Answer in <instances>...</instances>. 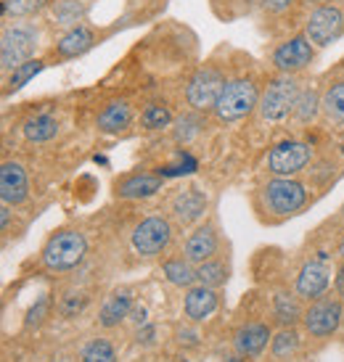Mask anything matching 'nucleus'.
I'll return each mask as SVG.
<instances>
[{
  "mask_svg": "<svg viewBox=\"0 0 344 362\" xmlns=\"http://www.w3.org/2000/svg\"><path fill=\"white\" fill-rule=\"evenodd\" d=\"M297 346H299V336H297V331H292V328H284V331L273 339V354L281 357V360L297 352Z\"/></svg>",
  "mask_w": 344,
  "mask_h": 362,
  "instance_id": "obj_34",
  "label": "nucleus"
},
{
  "mask_svg": "<svg viewBox=\"0 0 344 362\" xmlns=\"http://www.w3.org/2000/svg\"><path fill=\"white\" fill-rule=\"evenodd\" d=\"M228 281V267L220 259H207L202 264H196V283L210 286V288H220Z\"/></svg>",
  "mask_w": 344,
  "mask_h": 362,
  "instance_id": "obj_30",
  "label": "nucleus"
},
{
  "mask_svg": "<svg viewBox=\"0 0 344 362\" xmlns=\"http://www.w3.org/2000/svg\"><path fill=\"white\" fill-rule=\"evenodd\" d=\"M225 362H243V360H241V357H228Z\"/></svg>",
  "mask_w": 344,
  "mask_h": 362,
  "instance_id": "obj_43",
  "label": "nucleus"
},
{
  "mask_svg": "<svg viewBox=\"0 0 344 362\" xmlns=\"http://www.w3.org/2000/svg\"><path fill=\"white\" fill-rule=\"evenodd\" d=\"M210 206V199H207V193L199 191V188H185V191L175 193L172 196V217L180 222V225H193V222H199L204 217V211Z\"/></svg>",
  "mask_w": 344,
  "mask_h": 362,
  "instance_id": "obj_15",
  "label": "nucleus"
},
{
  "mask_svg": "<svg viewBox=\"0 0 344 362\" xmlns=\"http://www.w3.org/2000/svg\"><path fill=\"white\" fill-rule=\"evenodd\" d=\"M141 124H143V130L156 132V130H164V127L175 124V117H172V111L167 103L154 101L141 111Z\"/></svg>",
  "mask_w": 344,
  "mask_h": 362,
  "instance_id": "obj_28",
  "label": "nucleus"
},
{
  "mask_svg": "<svg viewBox=\"0 0 344 362\" xmlns=\"http://www.w3.org/2000/svg\"><path fill=\"white\" fill-rule=\"evenodd\" d=\"M273 315L284 328H292L294 322L304 315L302 304H299V296H294V293H289V291H278L273 296Z\"/></svg>",
  "mask_w": 344,
  "mask_h": 362,
  "instance_id": "obj_25",
  "label": "nucleus"
},
{
  "mask_svg": "<svg viewBox=\"0 0 344 362\" xmlns=\"http://www.w3.org/2000/svg\"><path fill=\"white\" fill-rule=\"evenodd\" d=\"M217 307H220L217 288H210V286H202V283L191 286V288L185 291V299H183L185 317L193 322H204L207 317H212Z\"/></svg>",
  "mask_w": 344,
  "mask_h": 362,
  "instance_id": "obj_14",
  "label": "nucleus"
},
{
  "mask_svg": "<svg viewBox=\"0 0 344 362\" xmlns=\"http://www.w3.org/2000/svg\"><path fill=\"white\" fill-rule=\"evenodd\" d=\"M204 130V119H202V111H188L183 114L180 119H175V127H172V135L178 143H191L196 141Z\"/></svg>",
  "mask_w": 344,
  "mask_h": 362,
  "instance_id": "obj_29",
  "label": "nucleus"
},
{
  "mask_svg": "<svg viewBox=\"0 0 344 362\" xmlns=\"http://www.w3.org/2000/svg\"><path fill=\"white\" fill-rule=\"evenodd\" d=\"M260 85L254 82V77H233V80L225 82L220 98L214 103V117L225 124L231 122H241L246 119L254 109H260Z\"/></svg>",
  "mask_w": 344,
  "mask_h": 362,
  "instance_id": "obj_1",
  "label": "nucleus"
},
{
  "mask_svg": "<svg viewBox=\"0 0 344 362\" xmlns=\"http://www.w3.org/2000/svg\"><path fill=\"white\" fill-rule=\"evenodd\" d=\"M48 312H51V299H40V302L30 310V315H27V322H24V325H27V328H32V325H40L42 317H45Z\"/></svg>",
  "mask_w": 344,
  "mask_h": 362,
  "instance_id": "obj_35",
  "label": "nucleus"
},
{
  "mask_svg": "<svg viewBox=\"0 0 344 362\" xmlns=\"http://www.w3.org/2000/svg\"><path fill=\"white\" fill-rule=\"evenodd\" d=\"M220 249V235L212 225H202L185 238V246H183V257L193 264H202L207 259H214V254Z\"/></svg>",
  "mask_w": 344,
  "mask_h": 362,
  "instance_id": "obj_16",
  "label": "nucleus"
},
{
  "mask_svg": "<svg viewBox=\"0 0 344 362\" xmlns=\"http://www.w3.org/2000/svg\"><path fill=\"white\" fill-rule=\"evenodd\" d=\"M162 275L178 288H191L196 283V264L185 257H172L162 264Z\"/></svg>",
  "mask_w": 344,
  "mask_h": 362,
  "instance_id": "obj_23",
  "label": "nucleus"
},
{
  "mask_svg": "<svg viewBox=\"0 0 344 362\" xmlns=\"http://www.w3.org/2000/svg\"><path fill=\"white\" fill-rule=\"evenodd\" d=\"M38 48H40V32L32 24L6 27L3 37H0V66H3V71H13L16 66L32 61Z\"/></svg>",
  "mask_w": 344,
  "mask_h": 362,
  "instance_id": "obj_5",
  "label": "nucleus"
},
{
  "mask_svg": "<svg viewBox=\"0 0 344 362\" xmlns=\"http://www.w3.org/2000/svg\"><path fill=\"white\" fill-rule=\"evenodd\" d=\"M96 40H98V37H96V30L88 27V24H80V27H71V30H67L61 35L53 53H56L59 59H77V56L91 51L93 45H96Z\"/></svg>",
  "mask_w": 344,
  "mask_h": 362,
  "instance_id": "obj_17",
  "label": "nucleus"
},
{
  "mask_svg": "<svg viewBox=\"0 0 344 362\" xmlns=\"http://www.w3.org/2000/svg\"><path fill=\"white\" fill-rule=\"evenodd\" d=\"M42 66H45V64H42V61H38V59H32V61H27V64H21V66H16V69L8 74V82H6L8 88H6V93L24 88V85H27V82H30L38 71H42Z\"/></svg>",
  "mask_w": 344,
  "mask_h": 362,
  "instance_id": "obj_33",
  "label": "nucleus"
},
{
  "mask_svg": "<svg viewBox=\"0 0 344 362\" xmlns=\"http://www.w3.org/2000/svg\"><path fill=\"white\" fill-rule=\"evenodd\" d=\"M130 241L132 249L141 257H159L172 241V222L167 217H159V214L146 217L143 222L135 225Z\"/></svg>",
  "mask_w": 344,
  "mask_h": 362,
  "instance_id": "obj_8",
  "label": "nucleus"
},
{
  "mask_svg": "<svg viewBox=\"0 0 344 362\" xmlns=\"http://www.w3.org/2000/svg\"><path fill=\"white\" fill-rule=\"evenodd\" d=\"M45 6H51V0H3V16L6 19H30L35 13H40Z\"/></svg>",
  "mask_w": 344,
  "mask_h": 362,
  "instance_id": "obj_31",
  "label": "nucleus"
},
{
  "mask_svg": "<svg viewBox=\"0 0 344 362\" xmlns=\"http://www.w3.org/2000/svg\"><path fill=\"white\" fill-rule=\"evenodd\" d=\"M323 119L328 124H344V80L331 82L323 90Z\"/></svg>",
  "mask_w": 344,
  "mask_h": 362,
  "instance_id": "obj_26",
  "label": "nucleus"
},
{
  "mask_svg": "<svg viewBox=\"0 0 344 362\" xmlns=\"http://www.w3.org/2000/svg\"><path fill=\"white\" fill-rule=\"evenodd\" d=\"M85 257H88V238L80 230H71V228L53 233L40 252L42 267L51 272L74 270V267H80Z\"/></svg>",
  "mask_w": 344,
  "mask_h": 362,
  "instance_id": "obj_2",
  "label": "nucleus"
},
{
  "mask_svg": "<svg viewBox=\"0 0 344 362\" xmlns=\"http://www.w3.org/2000/svg\"><path fill=\"white\" fill-rule=\"evenodd\" d=\"M315 59V45L307 40V35H294L289 40H284L281 45H275L273 56V66L278 74H299L304 71Z\"/></svg>",
  "mask_w": 344,
  "mask_h": 362,
  "instance_id": "obj_10",
  "label": "nucleus"
},
{
  "mask_svg": "<svg viewBox=\"0 0 344 362\" xmlns=\"http://www.w3.org/2000/svg\"><path fill=\"white\" fill-rule=\"evenodd\" d=\"M302 93V85L297 74H278L265 85L263 98H260V114L265 122H284L294 114L297 98Z\"/></svg>",
  "mask_w": 344,
  "mask_h": 362,
  "instance_id": "obj_4",
  "label": "nucleus"
},
{
  "mask_svg": "<svg viewBox=\"0 0 344 362\" xmlns=\"http://www.w3.org/2000/svg\"><path fill=\"white\" fill-rule=\"evenodd\" d=\"M59 135V119L53 114H35L24 122V138L30 143H48Z\"/></svg>",
  "mask_w": 344,
  "mask_h": 362,
  "instance_id": "obj_22",
  "label": "nucleus"
},
{
  "mask_svg": "<svg viewBox=\"0 0 344 362\" xmlns=\"http://www.w3.org/2000/svg\"><path fill=\"white\" fill-rule=\"evenodd\" d=\"M304 35L315 48H328L344 35V8L342 3H323L310 11L304 21Z\"/></svg>",
  "mask_w": 344,
  "mask_h": 362,
  "instance_id": "obj_6",
  "label": "nucleus"
},
{
  "mask_svg": "<svg viewBox=\"0 0 344 362\" xmlns=\"http://www.w3.org/2000/svg\"><path fill=\"white\" fill-rule=\"evenodd\" d=\"M313 161V148L310 143L302 141H284L273 146L268 153V172L275 177H294Z\"/></svg>",
  "mask_w": 344,
  "mask_h": 362,
  "instance_id": "obj_9",
  "label": "nucleus"
},
{
  "mask_svg": "<svg viewBox=\"0 0 344 362\" xmlns=\"http://www.w3.org/2000/svg\"><path fill=\"white\" fill-rule=\"evenodd\" d=\"M132 291L130 288H117L106 296V302H103L101 312H98V322H101V328H117L125 317H130L132 312Z\"/></svg>",
  "mask_w": 344,
  "mask_h": 362,
  "instance_id": "obj_19",
  "label": "nucleus"
},
{
  "mask_svg": "<svg viewBox=\"0 0 344 362\" xmlns=\"http://www.w3.org/2000/svg\"><path fill=\"white\" fill-rule=\"evenodd\" d=\"M260 202H263V209L270 217L286 220V217H292V214L304 209L307 191H304L302 182L294 180V177H273L268 185H263Z\"/></svg>",
  "mask_w": 344,
  "mask_h": 362,
  "instance_id": "obj_3",
  "label": "nucleus"
},
{
  "mask_svg": "<svg viewBox=\"0 0 344 362\" xmlns=\"http://www.w3.org/2000/svg\"><path fill=\"white\" fill-rule=\"evenodd\" d=\"M80 362H117V352H114L112 341L106 339H93L82 346Z\"/></svg>",
  "mask_w": 344,
  "mask_h": 362,
  "instance_id": "obj_32",
  "label": "nucleus"
},
{
  "mask_svg": "<svg viewBox=\"0 0 344 362\" xmlns=\"http://www.w3.org/2000/svg\"><path fill=\"white\" fill-rule=\"evenodd\" d=\"M225 74L217 66H199L185 85V103L193 111H212L225 88Z\"/></svg>",
  "mask_w": 344,
  "mask_h": 362,
  "instance_id": "obj_7",
  "label": "nucleus"
},
{
  "mask_svg": "<svg viewBox=\"0 0 344 362\" xmlns=\"http://www.w3.org/2000/svg\"><path fill=\"white\" fill-rule=\"evenodd\" d=\"M304 331L315 336V339H326L339 328L342 322V302L336 296H321L315 299L302 315Z\"/></svg>",
  "mask_w": 344,
  "mask_h": 362,
  "instance_id": "obj_11",
  "label": "nucleus"
},
{
  "mask_svg": "<svg viewBox=\"0 0 344 362\" xmlns=\"http://www.w3.org/2000/svg\"><path fill=\"white\" fill-rule=\"evenodd\" d=\"M180 362H185V360H180Z\"/></svg>",
  "mask_w": 344,
  "mask_h": 362,
  "instance_id": "obj_45",
  "label": "nucleus"
},
{
  "mask_svg": "<svg viewBox=\"0 0 344 362\" xmlns=\"http://www.w3.org/2000/svg\"><path fill=\"white\" fill-rule=\"evenodd\" d=\"M339 257H342V262H344V235H342V241H339Z\"/></svg>",
  "mask_w": 344,
  "mask_h": 362,
  "instance_id": "obj_42",
  "label": "nucleus"
},
{
  "mask_svg": "<svg viewBox=\"0 0 344 362\" xmlns=\"http://www.w3.org/2000/svg\"><path fill=\"white\" fill-rule=\"evenodd\" d=\"M178 344H183V346H196V344H199V333L188 331V328H180V331H178Z\"/></svg>",
  "mask_w": 344,
  "mask_h": 362,
  "instance_id": "obj_38",
  "label": "nucleus"
},
{
  "mask_svg": "<svg viewBox=\"0 0 344 362\" xmlns=\"http://www.w3.org/2000/svg\"><path fill=\"white\" fill-rule=\"evenodd\" d=\"M132 124V106L127 101H109L98 111L96 117V127L106 135H114V132L127 130Z\"/></svg>",
  "mask_w": 344,
  "mask_h": 362,
  "instance_id": "obj_21",
  "label": "nucleus"
},
{
  "mask_svg": "<svg viewBox=\"0 0 344 362\" xmlns=\"http://www.w3.org/2000/svg\"><path fill=\"white\" fill-rule=\"evenodd\" d=\"M268 341H273V333L265 322H246L241 325L236 336H233V346L241 357H254L268 346Z\"/></svg>",
  "mask_w": 344,
  "mask_h": 362,
  "instance_id": "obj_18",
  "label": "nucleus"
},
{
  "mask_svg": "<svg viewBox=\"0 0 344 362\" xmlns=\"http://www.w3.org/2000/svg\"><path fill=\"white\" fill-rule=\"evenodd\" d=\"M51 13H53V21H56L59 27L71 30V27H80L88 8L82 6L80 0H56L51 6Z\"/></svg>",
  "mask_w": 344,
  "mask_h": 362,
  "instance_id": "obj_27",
  "label": "nucleus"
},
{
  "mask_svg": "<svg viewBox=\"0 0 344 362\" xmlns=\"http://www.w3.org/2000/svg\"><path fill=\"white\" fill-rule=\"evenodd\" d=\"M328 283H331V272L326 267L323 262H304L299 275H297V283H294V291L299 299H321L328 288Z\"/></svg>",
  "mask_w": 344,
  "mask_h": 362,
  "instance_id": "obj_13",
  "label": "nucleus"
},
{
  "mask_svg": "<svg viewBox=\"0 0 344 362\" xmlns=\"http://www.w3.org/2000/svg\"><path fill=\"white\" fill-rule=\"evenodd\" d=\"M297 3V0H263V6L268 13H284Z\"/></svg>",
  "mask_w": 344,
  "mask_h": 362,
  "instance_id": "obj_37",
  "label": "nucleus"
},
{
  "mask_svg": "<svg viewBox=\"0 0 344 362\" xmlns=\"http://www.w3.org/2000/svg\"><path fill=\"white\" fill-rule=\"evenodd\" d=\"M334 288L339 296H344V262L339 264V270H336V275H334Z\"/></svg>",
  "mask_w": 344,
  "mask_h": 362,
  "instance_id": "obj_40",
  "label": "nucleus"
},
{
  "mask_svg": "<svg viewBox=\"0 0 344 362\" xmlns=\"http://www.w3.org/2000/svg\"><path fill=\"white\" fill-rule=\"evenodd\" d=\"M8 220H11V209L8 204H3V209H0V228L3 230H8Z\"/></svg>",
  "mask_w": 344,
  "mask_h": 362,
  "instance_id": "obj_41",
  "label": "nucleus"
},
{
  "mask_svg": "<svg viewBox=\"0 0 344 362\" xmlns=\"http://www.w3.org/2000/svg\"><path fill=\"white\" fill-rule=\"evenodd\" d=\"M154 325H143V331H138V344H151L154 341Z\"/></svg>",
  "mask_w": 344,
  "mask_h": 362,
  "instance_id": "obj_39",
  "label": "nucleus"
},
{
  "mask_svg": "<svg viewBox=\"0 0 344 362\" xmlns=\"http://www.w3.org/2000/svg\"><path fill=\"white\" fill-rule=\"evenodd\" d=\"M0 199L8 206H19L30 199V180L19 161H3L0 167Z\"/></svg>",
  "mask_w": 344,
  "mask_h": 362,
  "instance_id": "obj_12",
  "label": "nucleus"
},
{
  "mask_svg": "<svg viewBox=\"0 0 344 362\" xmlns=\"http://www.w3.org/2000/svg\"><path fill=\"white\" fill-rule=\"evenodd\" d=\"M321 114H323V95L318 90H313V88H302L292 117L299 122V124H310V122H315Z\"/></svg>",
  "mask_w": 344,
  "mask_h": 362,
  "instance_id": "obj_24",
  "label": "nucleus"
},
{
  "mask_svg": "<svg viewBox=\"0 0 344 362\" xmlns=\"http://www.w3.org/2000/svg\"><path fill=\"white\" fill-rule=\"evenodd\" d=\"M342 8H344V0H342Z\"/></svg>",
  "mask_w": 344,
  "mask_h": 362,
  "instance_id": "obj_44",
  "label": "nucleus"
},
{
  "mask_svg": "<svg viewBox=\"0 0 344 362\" xmlns=\"http://www.w3.org/2000/svg\"><path fill=\"white\" fill-rule=\"evenodd\" d=\"M156 191H162V177L151 172H135L125 180L117 182V196L120 199H149Z\"/></svg>",
  "mask_w": 344,
  "mask_h": 362,
  "instance_id": "obj_20",
  "label": "nucleus"
},
{
  "mask_svg": "<svg viewBox=\"0 0 344 362\" xmlns=\"http://www.w3.org/2000/svg\"><path fill=\"white\" fill-rule=\"evenodd\" d=\"M82 307H85V296H82L80 302H77L74 296H67V299L61 302V315H64V317H71L74 312H82Z\"/></svg>",
  "mask_w": 344,
  "mask_h": 362,
  "instance_id": "obj_36",
  "label": "nucleus"
}]
</instances>
